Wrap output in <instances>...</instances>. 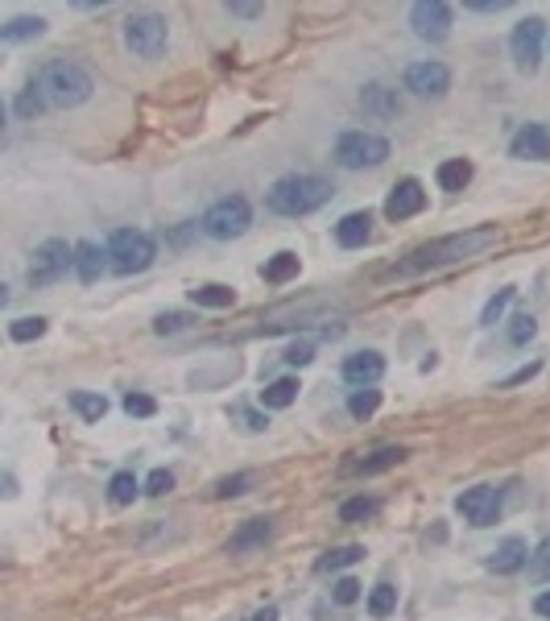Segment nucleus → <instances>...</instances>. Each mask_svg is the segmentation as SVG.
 I'll return each mask as SVG.
<instances>
[{"label": "nucleus", "instance_id": "49530a36", "mask_svg": "<svg viewBox=\"0 0 550 621\" xmlns=\"http://www.w3.org/2000/svg\"><path fill=\"white\" fill-rule=\"evenodd\" d=\"M240 418H244V427H249V431H265V427H269L257 410H240Z\"/></svg>", "mask_w": 550, "mask_h": 621}, {"label": "nucleus", "instance_id": "c9c22d12", "mask_svg": "<svg viewBox=\"0 0 550 621\" xmlns=\"http://www.w3.org/2000/svg\"><path fill=\"white\" fill-rule=\"evenodd\" d=\"M249 485H257V477L252 472H236V477H224L216 485V497L224 502V497H240V493H249Z\"/></svg>", "mask_w": 550, "mask_h": 621}, {"label": "nucleus", "instance_id": "a19ab883", "mask_svg": "<svg viewBox=\"0 0 550 621\" xmlns=\"http://www.w3.org/2000/svg\"><path fill=\"white\" fill-rule=\"evenodd\" d=\"M170 489H174V477H170L166 468H157V472H149V480H145V493H149V497H166Z\"/></svg>", "mask_w": 550, "mask_h": 621}, {"label": "nucleus", "instance_id": "f03ea898", "mask_svg": "<svg viewBox=\"0 0 550 621\" xmlns=\"http://www.w3.org/2000/svg\"><path fill=\"white\" fill-rule=\"evenodd\" d=\"M327 199H331V182L319 179V174H286V179H277L269 187V195H265L269 212H277V215H311Z\"/></svg>", "mask_w": 550, "mask_h": 621}, {"label": "nucleus", "instance_id": "f257e3e1", "mask_svg": "<svg viewBox=\"0 0 550 621\" xmlns=\"http://www.w3.org/2000/svg\"><path fill=\"white\" fill-rule=\"evenodd\" d=\"M489 245H497V228H472V232H455V237H442V240H431V245L414 249L406 262L394 265L389 274H422V270H442V265H455V262L476 257V253H484Z\"/></svg>", "mask_w": 550, "mask_h": 621}, {"label": "nucleus", "instance_id": "6e6552de", "mask_svg": "<svg viewBox=\"0 0 550 621\" xmlns=\"http://www.w3.org/2000/svg\"><path fill=\"white\" fill-rule=\"evenodd\" d=\"M542 42H546V21L542 17H526V21L514 25V37H509V54H514L517 71L534 75L542 62Z\"/></svg>", "mask_w": 550, "mask_h": 621}, {"label": "nucleus", "instance_id": "f3484780", "mask_svg": "<svg viewBox=\"0 0 550 621\" xmlns=\"http://www.w3.org/2000/svg\"><path fill=\"white\" fill-rule=\"evenodd\" d=\"M381 373H385V357H381V352H356V357L344 360V382L356 385V390L381 382Z\"/></svg>", "mask_w": 550, "mask_h": 621}, {"label": "nucleus", "instance_id": "dca6fc26", "mask_svg": "<svg viewBox=\"0 0 550 621\" xmlns=\"http://www.w3.org/2000/svg\"><path fill=\"white\" fill-rule=\"evenodd\" d=\"M108 249H100L96 240H79L75 245V278L84 282V286H92V282H100L104 278V270H108Z\"/></svg>", "mask_w": 550, "mask_h": 621}, {"label": "nucleus", "instance_id": "e433bc0d", "mask_svg": "<svg viewBox=\"0 0 550 621\" xmlns=\"http://www.w3.org/2000/svg\"><path fill=\"white\" fill-rule=\"evenodd\" d=\"M530 576L534 580H550V538H542L538 551L530 555Z\"/></svg>", "mask_w": 550, "mask_h": 621}, {"label": "nucleus", "instance_id": "9b49d317", "mask_svg": "<svg viewBox=\"0 0 550 621\" xmlns=\"http://www.w3.org/2000/svg\"><path fill=\"white\" fill-rule=\"evenodd\" d=\"M447 87H451V71L442 67V62H410L406 67V92L422 100H434V96H447Z\"/></svg>", "mask_w": 550, "mask_h": 621}, {"label": "nucleus", "instance_id": "c85d7f7f", "mask_svg": "<svg viewBox=\"0 0 550 621\" xmlns=\"http://www.w3.org/2000/svg\"><path fill=\"white\" fill-rule=\"evenodd\" d=\"M377 407H381V390H372V385H364V390H356L347 398V415L352 418H372Z\"/></svg>", "mask_w": 550, "mask_h": 621}, {"label": "nucleus", "instance_id": "8fccbe9b", "mask_svg": "<svg viewBox=\"0 0 550 621\" xmlns=\"http://www.w3.org/2000/svg\"><path fill=\"white\" fill-rule=\"evenodd\" d=\"M249 621H277V609H274V605H265V609H257Z\"/></svg>", "mask_w": 550, "mask_h": 621}, {"label": "nucleus", "instance_id": "473e14b6", "mask_svg": "<svg viewBox=\"0 0 550 621\" xmlns=\"http://www.w3.org/2000/svg\"><path fill=\"white\" fill-rule=\"evenodd\" d=\"M372 514H377V497H352L339 505V522H364Z\"/></svg>", "mask_w": 550, "mask_h": 621}, {"label": "nucleus", "instance_id": "a18cd8bd", "mask_svg": "<svg viewBox=\"0 0 550 621\" xmlns=\"http://www.w3.org/2000/svg\"><path fill=\"white\" fill-rule=\"evenodd\" d=\"M467 9L472 12H501V9H509V0H472Z\"/></svg>", "mask_w": 550, "mask_h": 621}, {"label": "nucleus", "instance_id": "de8ad7c7", "mask_svg": "<svg viewBox=\"0 0 550 621\" xmlns=\"http://www.w3.org/2000/svg\"><path fill=\"white\" fill-rule=\"evenodd\" d=\"M227 12H236V17H261V4H227Z\"/></svg>", "mask_w": 550, "mask_h": 621}, {"label": "nucleus", "instance_id": "aec40b11", "mask_svg": "<svg viewBox=\"0 0 550 621\" xmlns=\"http://www.w3.org/2000/svg\"><path fill=\"white\" fill-rule=\"evenodd\" d=\"M369 237H372V215L369 212H352L335 224V240H339L344 249H360Z\"/></svg>", "mask_w": 550, "mask_h": 621}, {"label": "nucleus", "instance_id": "c756f323", "mask_svg": "<svg viewBox=\"0 0 550 621\" xmlns=\"http://www.w3.org/2000/svg\"><path fill=\"white\" fill-rule=\"evenodd\" d=\"M364 560V547H335V551H327L323 560H319V572H339V568H352V563H360Z\"/></svg>", "mask_w": 550, "mask_h": 621}, {"label": "nucleus", "instance_id": "4468645a", "mask_svg": "<svg viewBox=\"0 0 550 621\" xmlns=\"http://www.w3.org/2000/svg\"><path fill=\"white\" fill-rule=\"evenodd\" d=\"M422 207H426V191H422L418 179H402L389 191V199H385V215L389 220H410V215H418Z\"/></svg>", "mask_w": 550, "mask_h": 621}, {"label": "nucleus", "instance_id": "7ed1b4c3", "mask_svg": "<svg viewBox=\"0 0 550 621\" xmlns=\"http://www.w3.org/2000/svg\"><path fill=\"white\" fill-rule=\"evenodd\" d=\"M37 92L46 96L50 108H75L84 104V100H92V92H96V84H92V75L79 67V62H46L42 71H37Z\"/></svg>", "mask_w": 550, "mask_h": 621}, {"label": "nucleus", "instance_id": "a878e982", "mask_svg": "<svg viewBox=\"0 0 550 621\" xmlns=\"http://www.w3.org/2000/svg\"><path fill=\"white\" fill-rule=\"evenodd\" d=\"M261 274H265L269 286H282V282H290V278H299V257H294V253H277Z\"/></svg>", "mask_w": 550, "mask_h": 621}, {"label": "nucleus", "instance_id": "79ce46f5", "mask_svg": "<svg viewBox=\"0 0 550 621\" xmlns=\"http://www.w3.org/2000/svg\"><path fill=\"white\" fill-rule=\"evenodd\" d=\"M339 605H356L360 601V585L352 580V576H344V580H335V593H331Z\"/></svg>", "mask_w": 550, "mask_h": 621}, {"label": "nucleus", "instance_id": "4c0bfd02", "mask_svg": "<svg viewBox=\"0 0 550 621\" xmlns=\"http://www.w3.org/2000/svg\"><path fill=\"white\" fill-rule=\"evenodd\" d=\"M124 415L129 418H149V415H157V402L149 394H129L124 398Z\"/></svg>", "mask_w": 550, "mask_h": 621}, {"label": "nucleus", "instance_id": "09e8293b", "mask_svg": "<svg viewBox=\"0 0 550 621\" xmlns=\"http://www.w3.org/2000/svg\"><path fill=\"white\" fill-rule=\"evenodd\" d=\"M534 613H538V617H550V593H538V601H534Z\"/></svg>", "mask_w": 550, "mask_h": 621}, {"label": "nucleus", "instance_id": "2eb2a0df", "mask_svg": "<svg viewBox=\"0 0 550 621\" xmlns=\"http://www.w3.org/2000/svg\"><path fill=\"white\" fill-rule=\"evenodd\" d=\"M269 538H274V518H249V522L224 543V551L227 555H249V551L265 547Z\"/></svg>", "mask_w": 550, "mask_h": 621}, {"label": "nucleus", "instance_id": "58836bf2", "mask_svg": "<svg viewBox=\"0 0 550 621\" xmlns=\"http://www.w3.org/2000/svg\"><path fill=\"white\" fill-rule=\"evenodd\" d=\"M187 315H182V310H166V315H157L154 319V332L157 335H174V332H182V327H187Z\"/></svg>", "mask_w": 550, "mask_h": 621}, {"label": "nucleus", "instance_id": "0eeeda50", "mask_svg": "<svg viewBox=\"0 0 550 621\" xmlns=\"http://www.w3.org/2000/svg\"><path fill=\"white\" fill-rule=\"evenodd\" d=\"M166 21L157 17V12H137L129 17L124 25V42H129L132 54H141V59H162V50H166Z\"/></svg>", "mask_w": 550, "mask_h": 621}, {"label": "nucleus", "instance_id": "6ab92c4d", "mask_svg": "<svg viewBox=\"0 0 550 621\" xmlns=\"http://www.w3.org/2000/svg\"><path fill=\"white\" fill-rule=\"evenodd\" d=\"M406 460V448H377L372 456L364 460H347L344 472H356V477H372V472H385V468H394Z\"/></svg>", "mask_w": 550, "mask_h": 621}, {"label": "nucleus", "instance_id": "a211bd4d", "mask_svg": "<svg viewBox=\"0 0 550 621\" xmlns=\"http://www.w3.org/2000/svg\"><path fill=\"white\" fill-rule=\"evenodd\" d=\"M530 563V547L522 543V538H505L501 547L492 551V560H489V568L497 576H514V572H522Z\"/></svg>", "mask_w": 550, "mask_h": 621}, {"label": "nucleus", "instance_id": "20e7f679", "mask_svg": "<svg viewBox=\"0 0 550 621\" xmlns=\"http://www.w3.org/2000/svg\"><path fill=\"white\" fill-rule=\"evenodd\" d=\"M108 257H112V270H116V274H141V270L154 265L157 249L145 232H137V228H120V232H112V240H108Z\"/></svg>", "mask_w": 550, "mask_h": 621}, {"label": "nucleus", "instance_id": "cd10ccee", "mask_svg": "<svg viewBox=\"0 0 550 621\" xmlns=\"http://www.w3.org/2000/svg\"><path fill=\"white\" fill-rule=\"evenodd\" d=\"M46 96H42V92H37V84H29L21 92V96L12 100V112H17V117L21 120H34V117H42V112H46Z\"/></svg>", "mask_w": 550, "mask_h": 621}, {"label": "nucleus", "instance_id": "39448f33", "mask_svg": "<svg viewBox=\"0 0 550 621\" xmlns=\"http://www.w3.org/2000/svg\"><path fill=\"white\" fill-rule=\"evenodd\" d=\"M385 157H389V141L385 137H377V133H344L339 141H335V162L344 170H372L381 166Z\"/></svg>", "mask_w": 550, "mask_h": 621}, {"label": "nucleus", "instance_id": "bb28decb", "mask_svg": "<svg viewBox=\"0 0 550 621\" xmlns=\"http://www.w3.org/2000/svg\"><path fill=\"white\" fill-rule=\"evenodd\" d=\"M71 407H75V415L79 418H87V423H100V418L108 415V398L104 394H71Z\"/></svg>", "mask_w": 550, "mask_h": 621}, {"label": "nucleus", "instance_id": "4be33fe9", "mask_svg": "<svg viewBox=\"0 0 550 621\" xmlns=\"http://www.w3.org/2000/svg\"><path fill=\"white\" fill-rule=\"evenodd\" d=\"M467 182H472V162L467 157H451V162H442L439 166V187L442 191H464Z\"/></svg>", "mask_w": 550, "mask_h": 621}, {"label": "nucleus", "instance_id": "393cba45", "mask_svg": "<svg viewBox=\"0 0 550 621\" xmlns=\"http://www.w3.org/2000/svg\"><path fill=\"white\" fill-rule=\"evenodd\" d=\"M46 34V21H42V17H17V21H9L4 25V29H0V37H4V42H34V37H42Z\"/></svg>", "mask_w": 550, "mask_h": 621}, {"label": "nucleus", "instance_id": "f8f14e48", "mask_svg": "<svg viewBox=\"0 0 550 621\" xmlns=\"http://www.w3.org/2000/svg\"><path fill=\"white\" fill-rule=\"evenodd\" d=\"M459 514L472 526L497 522V514H501V489H497V485H476V489H467L464 497H459Z\"/></svg>", "mask_w": 550, "mask_h": 621}, {"label": "nucleus", "instance_id": "72a5a7b5", "mask_svg": "<svg viewBox=\"0 0 550 621\" xmlns=\"http://www.w3.org/2000/svg\"><path fill=\"white\" fill-rule=\"evenodd\" d=\"M9 335L17 340V344H29V340H37V335H46V319H12L9 323Z\"/></svg>", "mask_w": 550, "mask_h": 621}, {"label": "nucleus", "instance_id": "ea45409f", "mask_svg": "<svg viewBox=\"0 0 550 621\" xmlns=\"http://www.w3.org/2000/svg\"><path fill=\"white\" fill-rule=\"evenodd\" d=\"M534 332H538L534 315H517L514 327H509V340H514V344H526V340H534Z\"/></svg>", "mask_w": 550, "mask_h": 621}, {"label": "nucleus", "instance_id": "c03bdc74", "mask_svg": "<svg viewBox=\"0 0 550 621\" xmlns=\"http://www.w3.org/2000/svg\"><path fill=\"white\" fill-rule=\"evenodd\" d=\"M538 369H542V365H526V369H517L514 377H505V382H501V390H509V385H522V382H530V377H534V373H538Z\"/></svg>", "mask_w": 550, "mask_h": 621}, {"label": "nucleus", "instance_id": "5701e85b", "mask_svg": "<svg viewBox=\"0 0 550 621\" xmlns=\"http://www.w3.org/2000/svg\"><path fill=\"white\" fill-rule=\"evenodd\" d=\"M191 302L195 307H232L236 302V290L232 286H219V282H203V286H195L191 290Z\"/></svg>", "mask_w": 550, "mask_h": 621}, {"label": "nucleus", "instance_id": "b1692460", "mask_svg": "<svg viewBox=\"0 0 550 621\" xmlns=\"http://www.w3.org/2000/svg\"><path fill=\"white\" fill-rule=\"evenodd\" d=\"M364 108L369 112H377V117H397L402 112V104H397V92H389V87H381V84H372V87H364Z\"/></svg>", "mask_w": 550, "mask_h": 621}, {"label": "nucleus", "instance_id": "412c9836", "mask_svg": "<svg viewBox=\"0 0 550 621\" xmlns=\"http://www.w3.org/2000/svg\"><path fill=\"white\" fill-rule=\"evenodd\" d=\"M299 390H302V385L294 382V377H277V382H269V385L261 390V407H265V410H286V407H294Z\"/></svg>", "mask_w": 550, "mask_h": 621}, {"label": "nucleus", "instance_id": "ddd939ff", "mask_svg": "<svg viewBox=\"0 0 550 621\" xmlns=\"http://www.w3.org/2000/svg\"><path fill=\"white\" fill-rule=\"evenodd\" d=\"M509 154L522 162H550V125H522L509 141Z\"/></svg>", "mask_w": 550, "mask_h": 621}, {"label": "nucleus", "instance_id": "2f4dec72", "mask_svg": "<svg viewBox=\"0 0 550 621\" xmlns=\"http://www.w3.org/2000/svg\"><path fill=\"white\" fill-rule=\"evenodd\" d=\"M137 489H141V485H137V477H132V472H116V477L108 480V497L116 505H129L132 497H137Z\"/></svg>", "mask_w": 550, "mask_h": 621}, {"label": "nucleus", "instance_id": "423d86ee", "mask_svg": "<svg viewBox=\"0 0 550 621\" xmlns=\"http://www.w3.org/2000/svg\"><path fill=\"white\" fill-rule=\"evenodd\" d=\"M252 224V207L244 195H227V199H219V204L207 207L203 215V232L216 240H232V237H244Z\"/></svg>", "mask_w": 550, "mask_h": 621}, {"label": "nucleus", "instance_id": "37998d69", "mask_svg": "<svg viewBox=\"0 0 550 621\" xmlns=\"http://www.w3.org/2000/svg\"><path fill=\"white\" fill-rule=\"evenodd\" d=\"M286 360H290V365H299V369H302V365H311V360H315V344H307V340H302V344H290Z\"/></svg>", "mask_w": 550, "mask_h": 621}, {"label": "nucleus", "instance_id": "7c9ffc66", "mask_svg": "<svg viewBox=\"0 0 550 621\" xmlns=\"http://www.w3.org/2000/svg\"><path fill=\"white\" fill-rule=\"evenodd\" d=\"M397 609V588L394 585H377L369 593V613L372 617H389Z\"/></svg>", "mask_w": 550, "mask_h": 621}, {"label": "nucleus", "instance_id": "f704fd0d", "mask_svg": "<svg viewBox=\"0 0 550 621\" xmlns=\"http://www.w3.org/2000/svg\"><path fill=\"white\" fill-rule=\"evenodd\" d=\"M514 294H517L514 286L497 290V294H492V299L484 302V310H480V323H497V319H501V315H505V307H509V302H514Z\"/></svg>", "mask_w": 550, "mask_h": 621}, {"label": "nucleus", "instance_id": "9d476101", "mask_svg": "<svg viewBox=\"0 0 550 621\" xmlns=\"http://www.w3.org/2000/svg\"><path fill=\"white\" fill-rule=\"evenodd\" d=\"M410 25H414V34L422 42H442V37L451 34V4H442V0H418L410 9Z\"/></svg>", "mask_w": 550, "mask_h": 621}, {"label": "nucleus", "instance_id": "1a4fd4ad", "mask_svg": "<svg viewBox=\"0 0 550 621\" xmlns=\"http://www.w3.org/2000/svg\"><path fill=\"white\" fill-rule=\"evenodd\" d=\"M67 265H75V249L67 240H46L29 262V286H50L67 274Z\"/></svg>", "mask_w": 550, "mask_h": 621}]
</instances>
